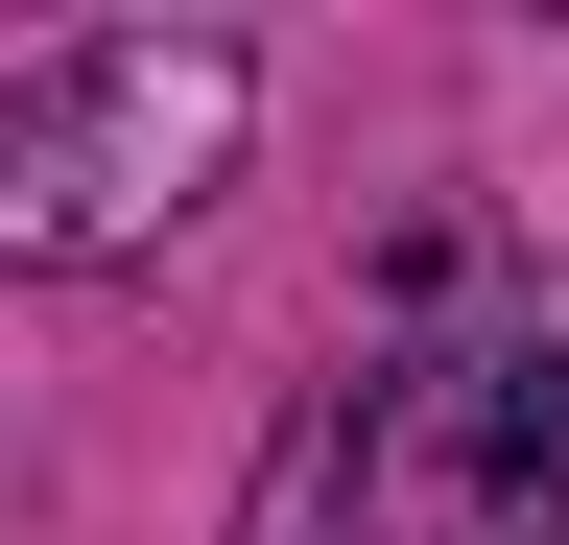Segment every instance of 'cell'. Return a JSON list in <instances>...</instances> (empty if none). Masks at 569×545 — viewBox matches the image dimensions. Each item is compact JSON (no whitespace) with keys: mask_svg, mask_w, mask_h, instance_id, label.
I'll return each instance as SVG.
<instances>
[{"mask_svg":"<svg viewBox=\"0 0 569 545\" xmlns=\"http://www.w3.org/2000/svg\"><path fill=\"white\" fill-rule=\"evenodd\" d=\"M238 166V48H48L0 72V285L24 261H142Z\"/></svg>","mask_w":569,"mask_h":545,"instance_id":"1","label":"cell"},{"mask_svg":"<svg viewBox=\"0 0 569 545\" xmlns=\"http://www.w3.org/2000/svg\"><path fill=\"white\" fill-rule=\"evenodd\" d=\"M475 522L498 545H569V356H498V403H475Z\"/></svg>","mask_w":569,"mask_h":545,"instance_id":"2","label":"cell"}]
</instances>
